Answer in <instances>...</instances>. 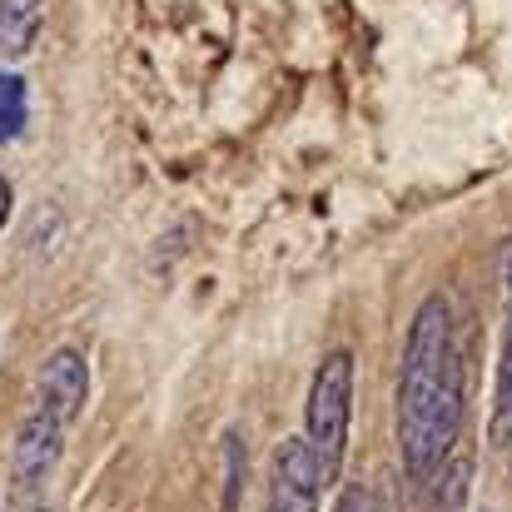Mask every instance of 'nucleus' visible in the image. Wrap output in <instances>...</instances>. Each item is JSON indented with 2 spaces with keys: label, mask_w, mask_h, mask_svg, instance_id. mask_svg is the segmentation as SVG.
I'll return each mask as SVG.
<instances>
[{
  "label": "nucleus",
  "mask_w": 512,
  "mask_h": 512,
  "mask_svg": "<svg viewBox=\"0 0 512 512\" xmlns=\"http://www.w3.org/2000/svg\"><path fill=\"white\" fill-rule=\"evenodd\" d=\"M463 428V363L453 343V304L428 294L413 314L398 373V448L413 483H428Z\"/></svg>",
  "instance_id": "f257e3e1"
},
{
  "label": "nucleus",
  "mask_w": 512,
  "mask_h": 512,
  "mask_svg": "<svg viewBox=\"0 0 512 512\" xmlns=\"http://www.w3.org/2000/svg\"><path fill=\"white\" fill-rule=\"evenodd\" d=\"M348 413H353V353H329L309 383V448L319 458V478L334 483L348 448Z\"/></svg>",
  "instance_id": "f03ea898"
},
{
  "label": "nucleus",
  "mask_w": 512,
  "mask_h": 512,
  "mask_svg": "<svg viewBox=\"0 0 512 512\" xmlns=\"http://www.w3.org/2000/svg\"><path fill=\"white\" fill-rule=\"evenodd\" d=\"M319 458L309 438H284L269 473V512H319Z\"/></svg>",
  "instance_id": "7ed1b4c3"
},
{
  "label": "nucleus",
  "mask_w": 512,
  "mask_h": 512,
  "mask_svg": "<svg viewBox=\"0 0 512 512\" xmlns=\"http://www.w3.org/2000/svg\"><path fill=\"white\" fill-rule=\"evenodd\" d=\"M90 398V368H85V353L75 348H55L45 363H40V378H35V408L55 413L65 428L80 418Z\"/></svg>",
  "instance_id": "20e7f679"
},
{
  "label": "nucleus",
  "mask_w": 512,
  "mask_h": 512,
  "mask_svg": "<svg viewBox=\"0 0 512 512\" xmlns=\"http://www.w3.org/2000/svg\"><path fill=\"white\" fill-rule=\"evenodd\" d=\"M60 448H65V423L55 413H45V408H30L20 418V428H15V453H10L15 458V478L25 488L45 483L50 468L60 463Z\"/></svg>",
  "instance_id": "39448f33"
},
{
  "label": "nucleus",
  "mask_w": 512,
  "mask_h": 512,
  "mask_svg": "<svg viewBox=\"0 0 512 512\" xmlns=\"http://www.w3.org/2000/svg\"><path fill=\"white\" fill-rule=\"evenodd\" d=\"M25 120H30V95H25V80H20V75H10V70H0V145L20 140Z\"/></svg>",
  "instance_id": "423d86ee"
},
{
  "label": "nucleus",
  "mask_w": 512,
  "mask_h": 512,
  "mask_svg": "<svg viewBox=\"0 0 512 512\" xmlns=\"http://www.w3.org/2000/svg\"><path fill=\"white\" fill-rule=\"evenodd\" d=\"M493 443H512V314H508V339H503V363H498V408H493Z\"/></svg>",
  "instance_id": "0eeeda50"
},
{
  "label": "nucleus",
  "mask_w": 512,
  "mask_h": 512,
  "mask_svg": "<svg viewBox=\"0 0 512 512\" xmlns=\"http://www.w3.org/2000/svg\"><path fill=\"white\" fill-rule=\"evenodd\" d=\"M35 35H40V15H0V60L30 55Z\"/></svg>",
  "instance_id": "6e6552de"
},
{
  "label": "nucleus",
  "mask_w": 512,
  "mask_h": 512,
  "mask_svg": "<svg viewBox=\"0 0 512 512\" xmlns=\"http://www.w3.org/2000/svg\"><path fill=\"white\" fill-rule=\"evenodd\" d=\"M45 0H0V15H40Z\"/></svg>",
  "instance_id": "1a4fd4ad"
},
{
  "label": "nucleus",
  "mask_w": 512,
  "mask_h": 512,
  "mask_svg": "<svg viewBox=\"0 0 512 512\" xmlns=\"http://www.w3.org/2000/svg\"><path fill=\"white\" fill-rule=\"evenodd\" d=\"M334 512H368V498H363L358 488H348V493H343L339 503H334Z\"/></svg>",
  "instance_id": "9d476101"
},
{
  "label": "nucleus",
  "mask_w": 512,
  "mask_h": 512,
  "mask_svg": "<svg viewBox=\"0 0 512 512\" xmlns=\"http://www.w3.org/2000/svg\"><path fill=\"white\" fill-rule=\"evenodd\" d=\"M5 219H10V184H5V174H0V229H5Z\"/></svg>",
  "instance_id": "9b49d317"
},
{
  "label": "nucleus",
  "mask_w": 512,
  "mask_h": 512,
  "mask_svg": "<svg viewBox=\"0 0 512 512\" xmlns=\"http://www.w3.org/2000/svg\"><path fill=\"white\" fill-rule=\"evenodd\" d=\"M20 512H50V508H35V503H30V508H20Z\"/></svg>",
  "instance_id": "f8f14e48"
}]
</instances>
